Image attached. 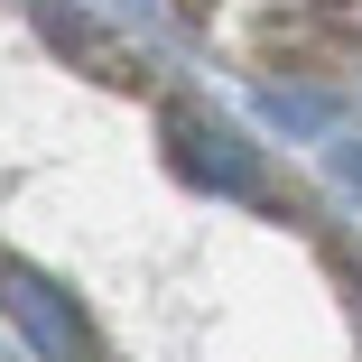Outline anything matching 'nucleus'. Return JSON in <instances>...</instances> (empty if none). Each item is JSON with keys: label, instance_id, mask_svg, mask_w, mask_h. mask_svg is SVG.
Segmentation results:
<instances>
[{"label": "nucleus", "instance_id": "f257e3e1", "mask_svg": "<svg viewBox=\"0 0 362 362\" xmlns=\"http://www.w3.org/2000/svg\"><path fill=\"white\" fill-rule=\"evenodd\" d=\"M0 288H10V316H19V334H28L47 362H103V344H93L84 307L65 298V288H56L47 269H28V260H0Z\"/></svg>", "mask_w": 362, "mask_h": 362}]
</instances>
